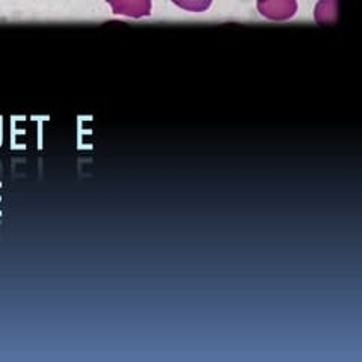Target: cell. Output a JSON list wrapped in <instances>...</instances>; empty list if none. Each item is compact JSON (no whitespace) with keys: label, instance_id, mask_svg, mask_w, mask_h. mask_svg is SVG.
<instances>
[{"label":"cell","instance_id":"cell-1","mask_svg":"<svg viewBox=\"0 0 362 362\" xmlns=\"http://www.w3.org/2000/svg\"><path fill=\"white\" fill-rule=\"evenodd\" d=\"M259 14L270 20L291 18L298 11L296 0H257Z\"/></svg>","mask_w":362,"mask_h":362},{"label":"cell","instance_id":"cell-4","mask_svg":"<svg viewBox=\"0 0 362 362\" xmlns=\"http://www.w3.org/2000/svg\"><path fill=\"white\" fill-rule=\"evenodd\" d=\"M173 2L181 9L192 11V13H201L211 5V0H173Z\"/></svg>","mask_w":362,"mask_h":362},{"label":"cell","instance_id":"cell-3","mask_svg":"<svg viewBox=\"0 0 362 362\" xmlns=\"http://www.w3.org/2000/svg\"><path fill=\"white\" fill-rule=\"evenodd\" d=\"M315 20L319 23L335 21L338 13V0H320L315 6Z\"/></svg>","mask_w":362,"mask_h":362},{"label":"cell","instance_id":"cell-2","mask_svg":"<svg viewBox=\"0 0 362 362\" xmlns=\"http://www.w3.org/2000/svg\"><path fill=\"white\" fill-rule=\"evenodd\" d=\"M112 13L132 18H141L151 14V0H107Z\"/></svg>","mask_w":362,"mask_h":362}]
</instances>
